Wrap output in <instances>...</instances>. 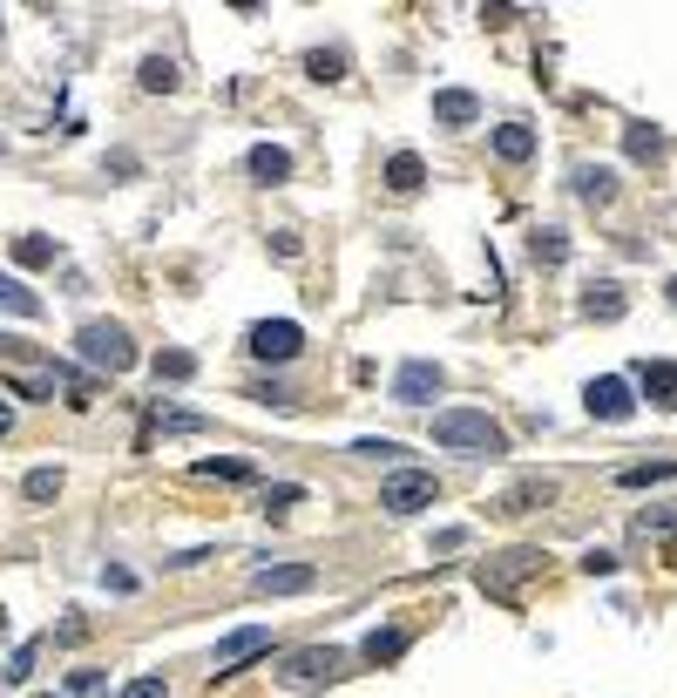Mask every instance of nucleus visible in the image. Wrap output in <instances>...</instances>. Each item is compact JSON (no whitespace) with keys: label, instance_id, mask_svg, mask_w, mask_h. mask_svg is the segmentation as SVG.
I'll return each mask as SVG.
<instances>
[{"label":"nucleus","instance_id":"obj_3","mask_svg":"<svg viewBox=\"0 0 677 698\" xmlns=\"http://www.w3.org/2000/svg\"><path fill=\"white\" fill-rule=\"evenodd\" d=\"M339 665H346V651H332V644H312V651H292L278 678H285L292 691H318V685H332V678H339Z\"/></svg>","mask_w":677,"mask_h":698},{"label":"nucleus","instance_id":"obj_33","mask_svg":"<svg viewBox=\"0 0 677 698\" xmlns=\"http://www.w3.org/2000/svg\"><path fill=\"white\" fill-rule=\"evenodd\" d=\"M190 428H204L196 414H163V435H190Z\"/></svg>","mask_w":677,"mask_h":698},{"label":"nucleus","instance_id":"obj_5","mask_svg":"<svg viewBox=\"0 0 677 698\" xmlns=\"http://www.w3.org/2000/svg\"><path fill=\"white\" fill-rule=\"evenodd\" d=\"M583 407H589L596 420H630V414H636V401H630V380H617V373L589 380V386H583Z\"/></svg>","mask_w":677,"mask_h":698},{"label":"nucleus","instance_id":"obj_8","mask_svg":"<svg viewBox=\"0 0 677 698\" xmlns=\"http://www.w3.org/2000/svg\"><path fill=\"white\" fill-rule=\"evenodd\" d=\"M258 651H271V631H264V624H251V631H230V638L211 651V672L224 678V672H237V665H245V657H258Z\"/></svg>","mask_w":677,"mask_h":698},{"label":"nucleus","instance_id":"obj_27","mask_svg":"<svg viewBox=\"0 0 677 698\" xmlns=\"http://www.w3.org/2000/svg\"><path fill=\"white\" fill-rule=\"evenodd\" d=\"M312 75H318V82H339V75H346V55H312Z\"/></svg>","mask_w":677,"mask_h":698},{"label":"nucleus","instance_id":"obj_7","mask_svg":"<svg viewBox=\"0 0 677 698\" xmlns=\"http://www.w3.org/2000/svg\"><path fill=\"white\" fill-rule=\"evenodd\" d=\"M427 502H433V475H386V488H380V509H393V516H414Z\"/></svg>","mask_w":677,"mask_h":698},{"label":"nucleus","instance_id":"obj_10","mask_svg":"<svg viewBox=\"0 0 677 698\" xmlns=\"http://www.w3.org/2000/svg\"><path fill=\"white\" fill-rule=\"evenodd\" d=\"M535 563H542L535 550H515V556H501L495 570H482V590H488V597H515V584H522V576H529Z\"/></svg>","mask_w":677,"mask_h":698},{"label":"nucleus","instance_id":"obj_21","mask_svg":"<svg viewBox=\"0 0 677 698\" xmlns=\"http://www.w3.org/2000/svg\"><path fill=\"white\" fill-rule=\"evenodd\" d=\"M14 258L21 264H55V245L48 238H14Z\"/></svg>","mask_w":677,"mask_h":698},{"label":"nucleus","instance_id":"obj_2","mask_svg":"<svg viewBox=\"0 0 677 698\" xmlns=\"http://www.w3.org/2000/svg\"><path fill=\"white\" fill-rule=\"evenodd\" d=\"M75 346H82V360L102 367V373H129L136 367V339H129V326H115V319H89L82 333H75Z\"/></svg>","mask_w":677,"mask_h":698},{"label":"nucleus","instance_id":"obj_6","mask_svg":"<svg viewBox=\"0 0 677 698\" xmlns=\"http://www.w3.org/2000/svg\"><path fill=\"white\" fill-rule=\"evenodd\" d=\"M433 394H441V367H433V360H407L400 373H393V401H400V407H420Z\"/></svg>","mask_w":677,"mask_h":698},{"label":"nucleus","instance_id":"obj_24","mask_svg":"<svg viewBox=\"0 0 677 698\" xmlns=\"http://www.w3.org/2000/svg\"><path fill=\"white\" fill-rule=\"evenodd\" d=\"M21 488H27V502H48V495L61 488V475H55V469H34V475H27Z\"/></svg>","mask_w":677,"mask_h":698},{"label":"nucleus","instance_id":"obj_26","mask_svg":"<svg viewBox=\"0 0 677 698\" xmlns=\"http://www.w3.org/2000/svg\"><path fill=\"white\" fill-rule=\"evenodd\" d=\"M196 475H217V482H245L251 469H245V461H204V469H196Z\"/></svg>","mask_w":677,"mask_h":698},{"label":"nucleus","instance_id":"obj_28","mask_svg":"<svg viewBox=\"0 0 677 698\" xmlns=\"http://www.w3.org/2000/svg\"><path fill=\"white\" fill-rule=\"evenodd\" d=\"M305 488L298 482H278V488H264V509H285V502H298Z\"/></svg>","mask_w":677,"mask_h":698},{"label":"nucleus","instance_id":"obj_11","mask_svg":"<svg viewBox=\"0 0 677 698\" xmlns=\"http://www.w3.org/2000/svg\"><path fill=\"white\" fill-rule=\"evenodd\" d=\"M433 123L467 130V123H482V102H474L467 89H441V95H433Z\"/></svg>","mask_w":677,"mask_h":698},{"label":"nucleus","instance_id":"obj_20","mask_svg":"<svg viewBox=\"0 0 677 698\" xmlns=\"http://www.w3.org/2000/svg\"><path fill=\"white\" fill-rule=\"evenodd\" d=\"M143 89H149V95H170V89H177V61L149 55V61H143Z\"/></svg>","mask_w":677,"mask_h":698},{"label":"nucleus","instance_id":"obj_18","mask_svg":"<svg viewBox=\"0 0 677 698\" xmlns=\"http://www.w3.org/2000/svg\"><path fill=\"white\" fill-rule=\"evenodd\" d=\"M400 651H407V631H400V624H380V631H366V657H373V665H393Z\"/></svg>","mask_w":677,"mask_h":698},{"label":"nucleus","instance_id":"obj_34","mask_svg":"<svg viewBox=\"0 0 677 698\" xmlns=\"http://www.w3.org/2000/svg\"><path fill=\"white\" fill-rule=\"evenodd\" d=\"M583 563H589V576H610V570H617V556H610V550H589Z\"/></svg>","mask_w":677,"mask_h":698},{"label":"nucleus","instance_id":"obj_23","mask_svg":"<svg viewBox=\"0 0 677 698\" xmlns=\"http://www.w3.org/2000/svg\"><path fill=\"white\" fill-rule=\"evenodd\" d=\"M535 258H549V264H563V258H569V245H563V230H555V224L535 230Z\"/></svg>","mask_w":677,"mask_h":698},{"label":"nucleus","instance_id":"obj_36","mask_svg":"<svg viewBox=\"0 0 677 698\" xmlns=\"http://www.w3.org/2000/svg\"><path fill=\"white\" fill-rule=\"evenodd\" d=\"M670 305H677V279H670Z\"/></svg>","mask_w":677,"mask_h":698},{"label":"nucleus","instance_id":"obj_17","mask_svg":"<svg viewBox=\"0 0 677 698\" xmlns=\"http://www.w3.org/2000/svg\"><path fill=\"white\" fill-rule=\"evenodd\" d=\"M0 313H14V319H34V313H42V299H34L21 279H8V271H0Z\"/></svg>","mask_w":677,"mask_h":698},{"label":"nucleus","instance_id":"obj_31","mask_svg":"<svg viewBox=\"0 0 677 698\" xmlns=\"http://www.w3.org/2000/svg\"><path fill=\"white\" fill-rule=\"evenodd\" d=\"M123 698H170V691H163V678H136Z\"/></svg>","mask_w":677,"mask_h":698},{"label":"nucleus","instance_id":"obj_14","mask_svg":"<svg viewBox=\"0 0 677 698\" xmlns=\"http://www.w3.org/2000/svg\"><path fill=\"white\" fill-rule=\"evenodd\" d=\"M495 157H501V164H529V157H535V136H529L522 123H501V130H495Z\"/></svg>","mask_w":677,"mask_h":698},{"label":"nucleus","instance_id":"obj_32","mask_svg":"<svg viewBox=\"0 0 677 698\" xmlns=\"http://www.w3.org/2000/svg\"><path fill=\"white\" fill-rule=\"evenodd\" d=\"M251 401H264V407H298V401L285 394V386H258V394H251Z\"/></svg>","mask_w":677,"mask_h":698},{"label":"nucleus","instance_id":"obj_19","mask_svg":"<svg viewBox=\"0 0 677 698\" xmlns=\"http://www.w3.org/2000/svg\"><path fill=\"white\" fill-rule=\"evenodd\" d=\"M583 313H589V319H623V292H617V285H589Z\"/></svg>","mask_w":677,"mask_h":698},{"label":"nucleus","instance_id":"obj_15","mask_svg":"<svg viewBox=\"0 0 677 698\" xmlns=\"http://www.w3.org/2000/svg\"><path fill=\"white\" fill-rule=\"evenodd\" d=\"M251 177H258V183H285V177H292V157H285L278 143H258V149H251Z\"/></svg>","mask_w":677,"mask_h":698},{"label":"nucleus","instance_id":"obj_9","mask_svg":"<svg viewBox=\"0 0 677 698\" xmlns=\"http://www.w3.org/2000/svg\"><path fill=\"white\" fill-rule=\"evenodd\" d=\"M251 590H258V597H298V590H312V563H278V570H258V576H251Z\"/></svg>","mask_w":677,"mask_h":698},{"label":"nucleus","instance_id":"obj_13","mask_svg":"<svg viewBox=\"0 0 677 698\" xmlns=\"http://www.w3.org/2000/svg\"><path fill=\"white\" fill-rule=\"evenodd\" d=\"M576 198H583V204H610V198H617V170L583 164V170H576Z\"/></svg>","mask_w":677,"mask_h":698},{"label":"nucleus","instance_id":"obj_1","mask_svg":"<svg viewBox=\"0 0 677 698\" xmlns=\"http://www.w3.org/2000/svg\"><path fill=\"white\" fill-rule=\"evenodd\" d=\"M433 441H441V448H467V454H508V435L495 428L488 414H474V407L433 414Z\"/></svg>","mask_w":677,"mask_h":698},{"label":"nucleus","instance_id":"obj_4","mask_svg":"<svg viewBox=\"0 0 677 698\" xmlns=\"http://www.w3.org/2000/svg\"><path fill=\"white\" fill-rule=\"evenodd\" d=\"M298 353H305V333H298L292 319H258V326H251V360L285 367V360H298Z\"/></svg>","mask_w":677,"mask_h":698},{"label":"nucleus","instance_id":"obj_29","mask_svg":"<svg viewBox=\"0 0 677 698\" xmlns=\"http://www.w3.org/2000/svg\"><path fill=\"white\" fill-rule=\"evenodd\" d=\"M27 672H34V644H21V651L8 657V678H27Z\"/></svg>","mask_w":677,"mask_h":698},{"label":"nucleus","instance_id":"obj_16","mask_svg":"<svg viewBox=\"0 0 677 698\" xmlns=\"http://www.w3.org/2000/svg\"><path fill=\"white\" fill-rule=\"evenodd\" d=\"M386 183H393V190H400V198H414V190L427 183V164L414 157V149H400V157H393V164H386Z\"/></svg>","mask_w":677,"mask_h":698},{"label":"nucleus","instance_id":"obj_25","mask_svg":"<svg viewBox=\"0 0 677 698\" xmlns=\"http://www.w3.org/2000/svg\"><path fill=\"white\" fill-rule=\"evenodd\" d=\"M664 475H677L670 461H644V469H623V482H630V488H644V482H664Z\"/></svg>","mask_w":677,"mask_h":698},{"label":"nucleus","instance_id":"obj_12","mask_svg":"<svg viewBox=\"0 0 677 698\" xmlns=\"http://www.w3.org/2000/svg\"><path fill=\"white\" fill-rule=\"evenodd\" d=\"M636 386H644L657 407H677V367L670 360H644V367H636Z\"/></svg>","mask_w":677,"mask_h":698},{"label":"nucleus","instance_id":"obj_30","mask_svg":"<svg viewBox=\"0 0 677 698\" xmlns=\"http://www.w3.org/2000/svg\"><path fill=\"white\" fill-rule=\"evenodd\" d=\"M75 698H102V672H75Z\"/></svg>","mask_w":677,"mask_h":698},{"label":"nucleus","instance_id":"obj_35","mask_svg":"<svg viewBox=\"0 0 677 698\" xmlns=\"http://www.w3.org/2000/svg\"><path fill=\"white\" fill-rule=\"evenodd\" d=\"M8 435H14V407H8V401H0V441H8Z\"/></svg>","mask_w":677,"mask_h":698},{"label":"nucleus","instance_id":"obj_37","mask_svg":"<svg viewBox=\"0 0 677 698\" xmlns=\"http://www.w3.org/2000/svg\"><path fill=\"white\" fill-rule=\"evenodd\" d=\"M42 698H55V691H42Z\"/></svg>","mask_w":677,"mask_h":698},{"label":"nucleus","instance_id":"obj_22","mask_svg":"<svg viewBox=\"0 0 677 698\" xmlns=\"http://www.w3.org/2000/svg\"><path fill=\"white\" fill-rule=\"evenodd\" d=\"M190 373H196L190 353H156V380H190Z\"/></svg>","mask_w":677,"mask_h":698}]
</instances>
